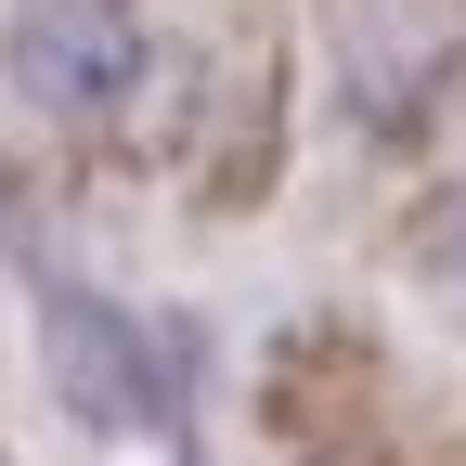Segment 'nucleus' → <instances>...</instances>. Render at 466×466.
<instances>
[{"label": "nucleus", "mask_w": 466, "mask_h": 466, "mask_svg": "<svg viewBox=\"0 0 466 466\" xmlns=\"http://www.w3.org/2000/svg\"><path fill=\"white\" fill-rule=\"evenodd\" d=\"M0 78H14V104L52 116V130H104V116L143 104L156 39H143L130 0H14V14H0Z\"/></svg>", "instance_id": "obj_1"}]
</instances>
